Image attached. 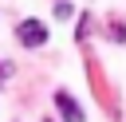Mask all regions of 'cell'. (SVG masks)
<instances>
[{"instance_id":"obj_1","label":"cell","mask_w":126,"mask_h":122,"mask_svg":"<svg viewBox=\"0 0 126 122\" xmlns=\"http://www.w3.org/2000/svg\"><path fill=\"white\" fill-rule=\"evenodd\" d=\"M20 43H24V47H43V43H47V28H43L39 20H24V24H20Z\"/></svg>"},{"instance_id":"obj_2","label":"cell","mask_w":126,"mask_h":122,"mask_svg":"<svg viewBox=\"0 0 126 122\" xmlns=\"http://www.w3.org/2000/svg\"><path fill=\"white\" fill-rule=\"evenodd\" d=\"M55 110H59L67 122H83V110H79V102H75L67 91H59V94H55Z\"/></svg>"},{"instance_id":"obj_3","label":"cell","mask_w":126,"mask_h":122,"mask_svg":"<svg viewBox=\"0 0 126 122\" xmlns=\"http://www.w3.org/2000/svg\"><path fill=\"white\" fill-rule=\"evenodd\" d=\"M71 12H75V8H71V4H67V0H59V4H55V16H59V20H67V16H71Z\"/></svg>"},{"instance_id":"obj_4","label":"cell","mask_w":126,"mask_h":122,"mask_svg":"<svg viewBox=\"0 0 126 122\" xmlns=\"http://www.w3.org/2000/svg\"><path fill=\"white\" fill-rule=\"evenodd\" d=\"M75 35H79V39H87V35H91V16H83V20H79V31H75Z\"/></svg>"}]
</instances>
